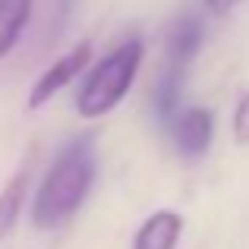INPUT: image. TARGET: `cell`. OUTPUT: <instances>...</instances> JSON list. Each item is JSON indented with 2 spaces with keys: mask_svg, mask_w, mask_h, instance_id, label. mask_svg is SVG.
I'll use <instances>...</instances> for the list:
<instances>
[{
  "mask_svg": "<svg viewBox=\"0 0 249 249\" xmlns=\"http://www.w3.org/2000/svg\"><path fill=\"white\" fill-rule=\"evenodd\" d=\"M91 180H95V148H91V136H82L57 155L38 186L32 205V221L38 231H54L67 218H73L89 196Z\"/></svg>",
  "mask_w": 249,
  "mask_h": 249,
  "instance_id": "6da1fadb",
  "label": "cell"
},
{
  "mask_svg": "<svg viewBox=\"0 0 249 249\" xmlns=\"http://www.w3.org/2000/svg\"><path fill=\"white\" fill-rule=\"evenodd\" d=\"M142 48L139 38H129V41L117 44L95 70H89L85 82L76 91V110L85 120H95V117H104L117 107V104L126 98L129 85L136 82V73L142 67Z\"/></svg>",
  "mask_w": 249,
  "mask_h": 249,
  "instance_id": "7a4b0ae2",
  "label": "cell"
},
{
  "mask_svg": "<svg viewBox=\"0 0 249 249\" xmlns=\"http://www.w3.org/2000/svg\"><path fill=\"white\" fill-rule=\"evenodd\" d=\"M89 57H91V48L89 44H76L73 51H67V54L60 57V60H54L48 70L41 73V79L32 85V95H29V110H38L44 107V104L51 101V98L57 95V91H63L70 82L76 79V76L82 73L85 67H89Z\"/></svg>",
  "mask_w": 249,
  "mask_h": 249,
  "instance_id": "3957f363",
  "label": "cell"
},
{
  "mask_svg": "<svg viewBox=\"0 0 249 249\" xmlns=\"http://www.w3.org/2000/svg\"><path fill=\"white\" fill-rule=\"evenodd\" d=\"M174 126V142L177 152L186 158H199L205 155V148L212 145V133H214V117L205 107H186L170 120Z\"/></svg>",
  "mask_w": 249,
  "mask_h": 249,
  "instance_id": "277c9868",
  "label": "cell"
},
{
  "mask_svg": "<svg viewBox=\"0 0 249 249\" xmlns=\"http://www.w3.org/2000/svg\"><path fill=\"white\" fill-rule=\"evenodd\" d=\"M180 233H183V218L170 208H161L142 221V227L136 231L133 249H177Z\"/></svg>",
  "mask_w": 249,
  "mask_h": 249,
  "instance_id": "5b68a950",
  "label": "cell"
},
{
  "mask_svg": "<svg viewBox=\"0 0 249 249\" xmlns=\"http://www.w3.org/2000/svg\"><path fill=\"white\" fill-rule=\"evenodd\" d=\"M199 48H202V22L196 16H183L180 22L170 29V38H167L170 67L186 70L189 60L199 54Z\"/></svg>",
  "mask_w": 249,
  "mask_h": 249,
  "instance_id": "8992f818",
  "label": "cell"
},
{
  "mask_svg": "<svg viewBox=\"0 0 249 249\" xmlns=\"http://www.w3.org/2000/svg\"><path fill=\"white\" fill-rule=\"evenodd\" d=\"M32 0H0V57L13 51L22 29L29 25Z\"/></svg>",
  "mask_w": 249,
  "mask_h": 249,
  "instance_id": "52a82bcc",
  "label": "cell"
},
{
  "mask_svg": "<svg viewBox=\"0 0 249 249\" xmlns=\"http://www.w3.org/2000/svg\"><path fill=\"white\" fill-rule=\"evenodd\" d=\"M25 193H29V170H19L0 193V243L13 233L19 221V212L25 205Z\"/></svg>",
  "mask_w": 249,
  "mask_h": 249,
  "instance_id": "ba28073f",
  "label": "cell"
},
{
  "mask_svg": "<svg viewBox=\"0 0 249 249\" xmlns=\"http://www.w3.org/2000/svg\"><path fill=\"white\" fill-rule=\"evenodd\" d=\"M180 82H183V70L180 67H170L164 76H161L158 89H155V110H158L161 123L174 120V110H177V98H180Z\"/></svg>",
  "mask_w": 249,
  "mask_h": 249,
  "instance_id": "9c48e42d",
  "label": "cell"
},
{
  "mask_svg": "<svg viewBox=\"0 0 249 249\" xmlns=\"http://www.w3.org/2000/svg\"><path fill=\"white\" fill-rule=\"evenodd\" d=\"M233 139L237 145H249V91L240 98L237 110H233Z\"/></svg>",
  "mask_w": 249,
  "mask_h": 249,
  "instance_id": "30bf717a",
  "label": "cell"
},
{
  "mask_svg": "<svg viewBox=\"0 0 249 249\" xmlns=\"http://www.w3.org/2000/svg\"><path fill=\"white\" fill-rule=\"evenodd\" d=\"M237 3H240V0H205V6L212 13H218V16H221V13H231Z\"/></svg>",
  "mask_w": 249,
  "mask_h": 249,
  "instance_id": "8fae6325",
  "label": "cell"
}]
</instances>
